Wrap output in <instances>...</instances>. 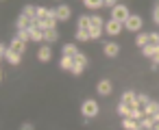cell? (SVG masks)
I'll list each match as a JSON object with an SVG mask.
<instances>
[{
  "mask_svg": "<svg viewBox=\"0 0 159 130\" xmlns=\"http://www.w3.org/2000/svg\"><path fill=\"white\" fill-rule=\"evenodd\" d=\"M48 15H50V9L48 7H37V18L39 20H46Z\"/></svg>",
  "mask_w": 159,
  "mask_h": 130,
  "instance_id": "4316f807",
  "label": "cell"
},
{
  "mask_svg": "<svg viewBox=\"0 0 159 130\" xmlns=\"http://www.w3.org/2000/svg\"><path fill=\"white\" fill-rule=\"evenodd\" d=\"M74 37H76V41H89V39H92V37H89V31H81V28L76 31Z\"/></svg>",
  "mask_w": 159,
  "mask_h": 130,
  "instance_id": "484cf974",
  "label": "cell"
},
{
  "mask_svg": "<svg viewBox=\"0 0 159 130\" xmlns=\"http://www.w3.org/2000/svg\"><path fill=\"white\" fill-rule=\"evenodd\" d=\"M129 117H133V119H137V121H139V119L144 117V108H133Z\"/></svg>",
  "mask_w": 159,
  "mask_h": 130,
  "instance_id": "4dcf8cb0",
  "label": "cell"
},
{
  "mask_svg": "<svg viewBox=\"0 0 159 130\" xmlns=\"http://www.w3.org/2000/svg\"><path fill=\"white\" fill-rule=\"evenodd\" d=\"M131 111H133V106H131L129 102H120V104H118V115H120V117H129Z\"/></svg>",
  "mask_w": 159,
  "mask_h": 130,
  "instance_id": "e0dca14e",
  "label": "cell"
},
{
  "mask_svg": "<svg viewBox=\"0 0 159 130\" xmlns=\"http://www.w3.org/2000/svg\"><path fill=\"white\" fill-rule=\"evenodd\" d=\"M79 28L81 31H89L92 28V18L89 15H81L79 18Z\"/></svg>",
  "mask_w": 159,
  "mask_h": 130,
  "instance_id": "44dd1931",
  "label": "cell"
},
{
  "mask_svg": "<svg viewBox=\"0 0 159 130\" xmlns=\"http://www.w3.org/2000/svg\"><path fill=\"white\" fill-rule=\"evenodd\" d=\"M157 113H159V102H157V100H148V102L144 104V115L155 117Z\"/></svg>",
  "mask_w": 159,
  "mask_h": 130,
  "instance_id": "9c48e42d",
  "label": "cell"
},
{
  "mask_svg": "<svg viewBox=\"0 0 159 130\" xmlns=\"http://www.w3.org/2000/svg\"><path fill=\"white\" fill-rule=\"evenodd\" d=\"M142 24H144V20L137 15V13H131L129 18H126V22H124V31H131V33H139L142 31Z\"/></svg>",
  "mask_w": 159,
  "mask_h": 130,
  "instance_id": "7a4b0ae2",
  "label": "cell"
},
{
  "mask_svg": "<svg viewBox=\"0 0 159 130\" xmlns=\"http://www.w3.org/2000/svg\"><path fill=\"white\" fill-rule=\"evenodd\" d=\"M137 100H139V104H142V106H144V104H146V102H148V100H150V98H148V95H146V93H137Z\"/></svg>",
  "mask_w": 159,
  "mask_h": 130,
  "instance_id": "e575fe53",
  "label": "cell"
},
{
  "mask_svg": "<svg viewBox=\"0 0 159 130\" xmlns=\"http://www.w3.org/2000/svg\"><path fill=\"white\" fill-rule=\"evenodd\" d=\"M9 48H11L13 52H18V54H22V52L26 50V41H22L20 37H13V39L9 41Z\"/></svg>",
  "mask_w": 159,
  "mask_h": 130,
  "instance_id": "30bf717a",
  "label": "cell"
},
{
  "mask_svg": "<svg viewBox=\"0 0 159 130\" xmlns=\"http://www.w3.org/2000/svg\"><path fill=\"white\" fill-rule=\"evenodd\" d=\"M20 130H35V126H33V124H29V121H26V124H22V128H20Z\"/></svg>",
  "mask_w": 159,
  "mask_h": 130,
  "instance_id": "74e56055",
  "label": "cell"
},
{
  "mask_svg": "<svg viewBox=\"0 0 159 130\" xmlns=\"http://www.w3.org/2000/svg\"><path fill=\"white\" fill-rule=\"evenodd\" d=\"M83 69H85V65H81V63H74L70 72H72L74 76H81V74H83Z\"/></svg>",
  "mask_w": 159,
  "mask_h": 130,
  "instance_id": "f546056e",
  "label": "cell"
},
{
  "mask_svg": "<svg viewBox=\"0 0 159 130\" xmlns=\"http://www.w3.org/2000/svg\"><path fill=\"white\" fill-rule=\"evenodd\" d=\"M96 91H98L100 95H111V91H113V85H111V80L102 78V80L96 85Z\"/></svg>",
  "mask_w": 159,
  "mask_h": 130,
  "instance_id": "52a82bcc",
  "label": "cell"
},
{
  "mask_svg": "<svg viewBox=\"0 0 159 130\" xmlns=\"http://www.w3.org/2000/svg\"><path fill=\"white\" fill-rule=\"evenodd\" d=\"M81 113H83V117L94 119V117L100 113V106H98V102H96V100L87 98V100H83V104H81Z\"/></svg>",
  "mask_w": 159,
  "mask_h": 130,
  "instance_id": "6da1fadb",
  "label": "cell"
},
{
  "mask_svg": "<svg viewBox=\"0 0 159 130\" xmlns=\"http://www.w3.org/2000/svg\"><path fill=\"white\" fill-rule=\"evenodd\" d=\"M155 121H159V113H157V115H155Z\"/></svg>",
  "mask_w": 159,
  "mask_h": 130,
  "instance_id": "ab89813d",
  "label": "cell"
},
{
  "mask_svg": "<svg viewBox=\"0 0 159 130\" xmlns=\"http://www.w3.org/2000/svg\"><path fill=\"white\" fill-rule=\"evenodd\" d=\"M83 5H85V9L94 11V9H100V7H105V0H83Z\"/></svg>",
  "mask_w": 159,
  "mask_h": 130,
  "instance_id": "ac0fdd59",
  "label": "cell"
},
{
  "mask_svg": "<svg viewBox=\"0 0 159 130\" xmlns=\"http://www.w3.org/2000/svg\"><path fill=\"white\" fill-rule=\"evenodd\" d=\"M57 39H59V31H57V28L44 31V41H46V44H55Z\"/></svg>",
  "mask_w": 159,
  "mask_h": 130,
  "instance_id": "9a60e30c",
  "label": "cell"
},
{
  "mask_svg": "<svg viewBox=\"0 0 159 130\" xmlns=\"http://www.w3.org/2000/svg\"><path fill=\"white\" fill-rule=\"evenodd\" d=\"M102 31H105V28H89V37H92V39H100Z\"/></svg>",
  "mask_w": 159,
  "mask_h": 130,
  "instance_id": "1f68e13d",
  "label": "cell"
},
{
  "mask_svg": "<svg viewBox=\"0 0 159 130\" xmlns=\"http://www.w3.org/2000/svg\"><path fill=\"white\" fill-rule=\"evenodd\" d=\"M148 44H150V33H137L135 46H137V48H144V46H148Z\"/></svg>",
  "mask_w": 159,
  "mask_h": 130,
  "instance_id": "4fadbf2b",
  "label": "cell"
},
{
  "mask_svg": "<svg viewBox=\"0 0 159 130\" xmlns=\"http://www.w3.org/2000/svg\"><path fill=\"white\" fill-rule=\"evenodd\" d=\"M122 128H124V130H139L142 126H139L137 119H133V117H124V119H122Z\"/></svg>",
  "mask_w": 159,
  "mask_h": 130,
  "instance_id": "7c38bea8",
  "label": "cell"
},
{
  "mask_svg": "<svg viewBox=\"0 0 159 130\" xmlns=\"http://www.w3.org/2000/svg\"><path fill=\"white\" fill-rule=\"evenodd\" d=\"M72 65H74V57H61L59 67H61L63 72H70V69H72Z\"/></svg>",
  "mask_w": 159,
  "mask_h": 130,
  "instance_id": "2e32d148",
  "label": "cell"
},
{
  "mask_svg": "<svg viewBox=\"0 0 159 130\" xmlns=\"http://www.w3.org/2000/svg\"><path fill=\"white\" fill-rule=\"evenodd\" d=\"M150 63H152V67H159V46H157V52H155V57L150 59Z\"/></svg>",
  "mask_w": 159,
  "mask_h": 130,
  "instance_id": "836d02e7",
  "label": "cell"
},
{
  "mask_svg": "<svg viewBox=\"0 0 159 130\" xmlns=\"http://www.w3.org/2000/svg\"><path fill=\"white\" fill-rule=\"evenodd\" d=\"M16 37H20L22 41H26V44H29V41H31V28H29V31H18V33H16Z\"/></svg>",
  "mask_w": 159,
  "mask_h": 130,
  "instance_id": "83f0119b",
  "label": "cell"
},
{
  "mask_svg": "<svg viewBox=\"0 0 159 130\" xmlns=\"http://www.w3.org/2000/svg\"><path fill=\"white\" fill-rule=\"evenodd\" d=\"M152 130H159V121H157V124H155V128H152Z\"/></svg>",
  "mask_w": 159,
  "mask_h": 130,
  "instance_id": "f35d334b",
  "label": "cell"
},
{
  "mask_svg": "<svg viewBox=\"0 0 159 130\" xmlns=\"http://www.w3.org/2000/svg\"><path fill=\"white\" fill-rule=\"evenodd\" d=\"M116 5H118V0H105V7L107 9H113Z\"/></svg>",
  "mask_w": 159,
  "mask_h": 130,
  "instance_id": "8d00e7d4",
  "label": "cell"
},
{
  "mask_svg": "<svg viewBox=\"0 0 159 130\" xmlns=\"http://www.w3.org/2000/svg\"><path fill=\"white\" fill-rule=\"evenodd\" d=\"M105 54H107L109 59L118 57V54H120V46H118L116 41H107V44H105Z\"/></svg>",
  "mask_w": 159,
  "mask_h": 130,
  "instance_id": "8fae6325",
  "label": "cell"
},
{
  "mask_svg": "<svg viewBox=\"0 0 159 130\" xmlns=\"http://www.w3.org/2000/svg\"><path fill=\"white\" fill-rule=\"evenodd\" d=\"M131 15V11H129V7L126 5H116L113 9H111V20H118V22H126V18Z\"/></svg>",
  "mask_w": 159,
  "mask_h": 130,
  "instance_id": "3957f363",
  "label": "cell"
},
{
  "mask_svg": "<svg viewBox=\"0 0 159 130\" xmlns=\"http://www.w3.org/2000/svg\"><path fill=\"white\" fill-rule=\"evenodd\" d=\"M61 52H63V57H74V54L79 52V48H76L74 44H66V46L61 48Z\"/></svg>",
  "mask_w": 159,
  "mask_h": 130,
  "instance_id": "7402d4cb",
  "label": "cell"
},
{
  "mask_svg": "<svg viewBox=\"0 0 159 130\" xmlns=\"http://www.w3.org/2000/svg\"><path fill=\"white\" fill-rule=\"evenodd\" d=\"M150 44L159 46V33H150Z\"/></svg>",
  "mask_w": 159,
  "mask_h": 130,
  "instance_id": "d590c367",
  "label": "cell"
},
{
  "mask_svg": "<svg viewBox=\"0 0 159 130\" xmlns=\"http://www.w3.org/2000/svg\"><path fill=\"white\" fill-rule=\"evenodd\" d=\"M122 31H124V24H122V22H118V20H107V22H105V33H107V35L118 37Z\"/></svg>",
  "mask_w": 159,
  "mask_h": 130,
  "instance_id": "277c9868",
  "label": "cell"
},
{
  "mask_svg": "<svg viewBox=\"0 0 159 130\" xmlns=\"http://www.w3.org/2000/svg\"><path fill=\"white\" fill-rule=\"evenodd\" d=\"M22 13H24V15H29V18H37V7H33V5H24Z\"/></svg>",
  "mask_w": 159,
  "mask_h": 130,
  "instance_id": "d4e9b609",
  "label": "cell"
},
{
  "mask_svg": "<svg viewBox=\"0 0 159 130\" xmlns=\"http://www.w3.org/2000/svg\"><path fill=\"white\" fill-rule=\"evenodd\" d=\"M155 52H157V46H155V44H148V46H144V48H142V54H144V57H148V59H152V57H155Z\"/></svg>",
  "mask_w": 159,
  "mask_h": 130,
  "instance_id": "603a6c76",
  "label": "cell"
},
{
  "mask_svg": "<svg viewBox=\"0 0 159 130\" xmlns=\"http://www.w3.org/2000/svg\"><path fill=\"white\" fill-rule=\"evenodd\" d=\"M37 59H39L42 63H48V61L52 59V50H50V44H44V46H39V50H37Z\"/></svg>",
  "mask_w": 159,
  "mask_h": 130,
  "instance_id": "8992f818",
  "label": "cell"
},
{
  "mask_svg": "<svg viewBox=\"0 0 159 130\" xmlns=\"http://www.w3.org/2000/svg\"><path fill=\"white\" fill-rule=\"evenodd\" d=\"M5 61H7L9 65H20V61H22V54H18V52H13V50L9 48V52H7V57H5Z\"/></svg>",
  "mask_w": 159,
  "mask_h": 130,
  "instance_id": "5bb4252c",
  "label": "cell"
},
{
  "mask_svg": "<svg viewBox=\"0 0 159 130\" xmlns=\"http://www.w3.org/2000/svg\"><path fill=\"white\" fill-rule=\"evenodd\" d=\"M89 18H92V28H105L102 15H89Z\"/></svg>",
  "mask_w": 159,
  "mask_h": 130,
  "instance_id": "cb8c5ba5",
  "label": "cell"
},
{
  "mask_svg": "<svg viewBox=\"0 0 159 130\" xmlns=\"http://www.w3.org/2000/svg\"><path fill=\"white\" fill-rule=\"evenodd\" d=\"M31 41H35V44L44 41V31L37 28V26H33V28H31Z\"/></svg>",
  "mask_w": 159,
  "mask_h": 130,
  "instance_id": "d6986e66",
  "label": "cell"
},
{
  "mask_svg": "<svg viewBox=\"0 0 159 130\" xmlns=\"http://www.w3.org/2000/svg\"><path fill=\"white\" fill-rule=\"evenodd\" d=\"M152 22L155 24H159V2L155 5V9H152Z\"/></svg>",
  "mask_w": 159,
  "mask_h": 130,
  "instance_id": "d6a6232c",
  "label": "cell"
},
{
  "mask_svg": "<svg viewBox=\"0 0 159 130\" xmlns=\"http://www.w3.org/2000/svg\"><path fill=\"white\" fill-rule=\"evenodd\" d=\"M74 63H81V65H87V57L83 52H76L74 54Z\"/></svg>",
  "mask_w": 159,
  "mask_h": 130,
  "instance_id": "f1b7e54d",
  "label": "cell"
},
{
  "mask_svg": "<svg viewBox=\"0 0 159 130\" xmlns=\"http://www.w3.org/2000/svg\"><path fill=\"white\" fill-rule=\"evenodd\" d=\"M33 20L35 18H29V15L20 13V18L16 20V28L18 31H29V28H33Z\"/></svg>",
  "mask_w": 159,
  "mask_h": 130,
  "instance_id": "5b68a950",
  "label": "cell"
},
{
  "mask_svg": "<svg viewBox=\"0 0 159 130\" xmlns=\"http://www.w3.org/2000/svg\"><path fill=\"white\" fill-rule=\"evenodd\" d=\"M155 124H157V121H155V117H148V115H144V117L139 119V126H142V128H146V130H152V128H155Z\"/></svg>",
  "mask_w": 159,
  "mask_h": 130,
  "instance_id": "ffe728a7",
  "label": "cell"
},
{
  "mask_svg": "<svg viewBox=\"0 0 159 130\" xmlns=\"http://www.w3.org/2000/svg\"><path fill=\"white\" fill-rule=\"evenodd\" d=\"M139 130H146V128H139Z\"/></svg>",
  "mask_w": 159,
  "mask_h": 130,
  "instance_id": "60d3db41",
  "label": "cell"
},
{
  "mask_svg": "<svg viewBox=\"0 0 159 130\" xmlns=\"http://www.w3.org/2000/svg\"><path fill=\"white\" fill-rule=\"evenodd\" d=\"M70 15H72V9H70L68 5H59V7H57V20H59V22H68Z\"/></svg>",
  "mask_w": 159,
  "mask_h": 130,
  "instance_id": "ba28073f",
  "label": "cell"
}]
</instances>
